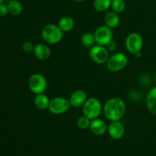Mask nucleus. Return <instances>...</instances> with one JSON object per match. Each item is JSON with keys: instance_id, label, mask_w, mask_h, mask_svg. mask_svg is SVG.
Masks as SVG:
<instances>
[{"instance_id": "f257e3e1", "label": "nucleus", "mask_w": 156, "mask_h": 156, "mask_svg": "<svg viewBox=\"0 0 156 156\" xmlns=\"http://www.w3.org/2000/svg\"><path fill=\"white\" fill-rule=\"evenodd\" d=\"M103 113L105 117L111 122L120 121L126 113V104L120 98H111L104 105Z\"/></svg>"}, {"instance_id": "f03ea898", "label": "nucleus", "mask_w": 156, "mask_h": 156, "mask_svg": "<svg viewBox=\"0 0 156 156\" xmlns=\"http://www.w3.org/2000/svg\"><path fill=\"white\" fill-rule=\"evenodd\" d=\"M41 36L44 41L48 44H59L63 38V32L58 24H48L44 26L41 32Z\"/></svg>"}, {"instance_id": "7ed1b4c3", "label": "nucleus", "mask_w": 156, "mask_h": 156, "mask_svg": "<svg viewBox=\"0 0 156 156\" xmlns=\"http://www.w3.org/2000/svg\"><path fill=\"white\" fill-rule=\"evenodd\" d=\"M102 111L103 106L101 101L95 97L88 98L82 106V113L91 120L98 118Z\"/></svg>"}, {"instance_id": "20e7f679", "label": "nucleus", "mask_w": 156, "mask_h": 156, "mask_svg": "<svg viewBox=\"0 0 156 156\" xmlns=\"http://www.w3.org/2000/svg\"><path fill=\"white\" fill-rule=\"evenodd\" d=\"M129 60L125 54L116 53L109 57L106 63L107 68L111 72H118L123 70L128 64Z\"/></svg>"}, {"instance_id": "39448f33", "label": "nucleus", "mask_w": 156, "mask_h": 156, "mask_svg": "<svg viewBox=\"0 0 156 156\" xmlns=\"http://www.w3.org/2000/svg\"><path fill=\"white\" fill-rule=\"evenodd\" d=\"M143 43V37L139 33L133 32L126 37L125 46L129 53L136 55L141 52Z\"/></svg>"}, {"instance_id": "423d86ee", "label": "nucleus", "mask_w": 156, "mask_h": 156, "mask_svg": "<svg viewBox=\"0 0 156 156\" xmlns=\"http://www.w3.org/2000/svg\"><path fill=\"white\" fill-rule=\"evenodd\" d=\"M28 87L30 91L34 94L44 93L47 88V80L44 75L34 73L28 80Z\"/></svg>"}, {"instance_id": "0eeeda50", "label": "nucleus", "mask_w": 156, "mask_h": 156, "mask_svg": "<svg viewBox=\"0 0 156 156\" xmlns=\"http://www.w3.org/2000/svg\"><path fill=\"white\" fill-rule=\"evenodd\" d=\"M70 102L69 99L62 96H56L50 99L48 110L54 115H61L69 110Z\"/></svg>"}, {"instance_id": "6e6552de", "label": "nucleus", "mask_w": 156, "mask_h": 156, "mask_svg": "<svg viewBox=\"0 0 156 156\" xmlns=\"http://www.w3.org/2000/svg\"><path fill=\"white\" fill-rule=\"evenodd\" d=\"M97 44L106 46L108 43L114 40L113 29L107 25H101L96 28L94 33Z\"/></svg>"}, {"instance_id": "1a4fd4ad", "label": "nucleus", "mask_w": 156, "mask_h": 156, "mask_svg": "<svg viewBox=\"0 0 156 156\" xmlns=\"http://www.w3.org/2000/svg\"><path fill=\"white\" fill-rule=\"evenodd\" d=\"M89 56L94 63L98 64H105L109 58V51L105 46L95 44L89 49Z\"/></svg>"}, {"instance_id": "9d476101", "label": "nucleus", "mask_w": 156, "mask_h": 156, "mask_svg": "<svg viewBox=\"0 0 156 156\" xmlns=\"http://www.w3.org/2000/svg\"><path fill=\"white\" fill-rule=\"evenodd\" d=\"M108 132L111 138L115 140L122 139L125 134V127L120 121H114L108 127Z\"/></svg>"}, {"instance_id": "9b49d317", "label": "nucleus", "mask_w": 156, "mask_h": 156, "mask_svg": "<svg viewBox=\"0 0 156 156\" xmlns=\"http://www.w3.org/2000/svg\"><path fill=\"white\" fill-rule=\"evenodd\" d=\"M87 99L88 97H87L86 92L82 90H77L72 93L69 100L71 106L77 108V107L82 106Z\"/></svg>"}, {"instance_id": "f8f14e48", "label": "nucleus", "mask_w": 156, "mask_h": 156, "mask_svg": "<svg viewBox=\"0 0 156 156\" xmlns=\"http://www.w3.org/2000/svg\"><path fill=\"white\" fill-rule=\"evenodd\" d=\"M33 52L35 57L41 61H46L50 58L51 54V50L49 46L43 43H38L35 44Z\"/></svg>"}, {"instance_id": "ddd939ff", "label": "nucleus", "mask_w": 156, "mask_h": 156, "mask_svg": "<svg viewBox=\"0 0 156 156\" xmlns=\"http://www.w3.org/2000/svg\"><path fill=\"white\" fill-rule=\"evenodd\" d=\"M108 127L106 122L103 119L97 118L91 120L89 128L93 134L96 136H102L108 131Z\"/></svg>"}, {"instance_id": "4468645a", "label": "nucleus", "mask_w": 156, "mask_h": 156, "mask_svg": "<svg viewBox=\"0 0 156 156\" xmlns=\"http://www.w3.org/2000/svg\"><path fill=\"white\" fill-rule=\"evenodd\" d=\"M146 106L149 113L156 116V86L149 90L146 96Z\"/></svg>"}, {"instance_id": "2eb2a0df", "label": "nucleus", "mask_w": 156, "mask_h": 156, "mask_svg": "<svg viewBox=\"0 0 156 156\" xmlns=\"http://www.w3.org/2000/svg\"><path fill=\"white\" fill-rule=\"evenodd\" d=\"M120 18L118 13L111 11L107 12L105 16V25L108 26L111 28L114 29L117 28L120 24Z\"/></svg>"}, {"instance_id": "dca6fc26", "label": "nucleus", "mask_w": 156, "mask_h": 156, "mask_svg": "<svg viewBox=\"0 0 156 156\" xmlns=\"http://www.w3.org/2000/svg\"><path fill=\"white\" fill-rule=\"evenodd\" d=\"M35 106L41 110H45L49 108L50 99H49L48 96L44 93H41V94H37L36 96L34 99Z\"/></svg>"}, {"instance_id": "f3484780", "label": "nucleus", "mask_w": 156, "mask_h": 156, "mask_svg": "<svg viewBox=\"0 0 156 156\" xmlns=\"http://www.w3.org/2000/svg\"><path fill=\"white\" fill-rule=\"evenodd\" d=\"M58 26L63 32H69L75 26V21L73 18L69 16H64L59 19Z\"/></svg>"}, {"instance_id": "a211bd4d", "label": "nucleus", "mask_w": 156, "mask_h": 156, "mask_svg": "<svg viewBox=\"0 0 156 156\" xmlns=\"http://www.w3.org/2000/svg\"><path fill=\"white\" fill-rule=\"evenodd\" d=\"M9 12L12 15H19L23 11V6L18 0H11L7 3Z\"/></svg>"}, {"instance_id": "6ab92c4d", "label": "nucleus", "mask_w": 156, "mask_h": 156, "mask_svg": "<svg viewBox=\"0 0 156 156\" xmlns=\"http://www.w3.org/2000/svg\"><path fill=\"white\" fill-rule=\"evenodd\" d=\"M81 43L85 47L91 49V47L95 45L96 43L94 34L90 33V32H86V33L83 34L81 37Z\"/></svg>"}, {"instance_id": "aec40b11", "label": "nucleus", "mask_w": 156, "mask_h": 156, "mask_svg": "<svg viewBox=\"0 0 156 156\" xmlns=\"http://www.w3.org/2000/svg\"><path fill=\"white\" fill-rule=\"evenodd\" d=\"M112 0H94L93 7L97 12H103L111 7Z\"/></svg>"}, {"instance_id": "412c9836", "label": "nucleus", "mask_w": 156, "mask_h": 156, "mask_svg": "<svg viewBox=\"0 0 156 156\" xmlns=\"http://www.w3.org/2000/svg\"><path fill=\"white\" fill-rule=\"evenodd\" d=\"M126 3L124 0H112L111 2V9L112 11L120 14L125 10Z\"/></svg>"}, {"instance_id": "4be33fe9", "label": "nucleus", "mask_w": 156, "mask_h": 156, "mask_svg": "<svg viewBox=\"0 0 156 156\" xmlns=\"http://www.w3.org/2000/svg\"><path fill=\"white\" fill-rule=\"evenodd\" d=\"M91 120L85 116H82L77 119V126L79 127L80 129L85 130L90 128V125H91Z\"/></svg>"}, {"instance_id": "5701e85b", "label": "nucleus", "mask_w": 156, "mask_h": 156, "mask_svg": "<svg viewBox=\"0 0 156 156\" xmlns=\"http://www.w3.org/2000/svg\"><path fill=\"white\" fill-rule=\"evenodd\" d=\"M34 48V44L32 42H30V41H25V42L22 44V49L25 53L33 52Z\"/></svg>"}, {"instance_id": "b1692460", "label": "nucleus", "mask_w": 156, "mask_h": 156, "mask_svg": "<svg viewBox=\"0 0 156 156\" xmlns=\"http://www.w3.org/2000/svg\"><path fill=\"white\" fill-rule=\"evenodd\" d=\"M9 13V9H8L7 4L0 5V16H5Z\"/></svg>"}, {"instance_id": "393cba45", "label": "nucleus", "mask_w": 156, "mask_h": 156, "mask_svg": "<svg viewBox=\"0 0 156 156\" xmlns=\"http://www.w3.org/2000/svg\"><path fill=\"white\" fill-rule=\"evenodd\" d=\"M117 43L115 42V41L113 40V41H111V42L108 43V44H107L106 46H105V47H106L107 49L108 50V51L109 52H111V51H114V50L117 49Z\"/></svg>"}, {"instance_id": "a878e982", "label": "nucleus", "mask_w": 156, "mask_h": 156, "mask_svg": "<svg viewBox=\"0 0 156 156\" xmlns=\"http://www.w3.org/2000/svg\"><path fill=\"white\" fill-rule=\"evenodd\" d=\"M74 2H82L85 1V0H73Z\"/></svg>"}, {"instance_id": "bb28decb", "label": "nucleus", "mask_w": 156, "mask_h": 156, "mask_svg": "<svg viewBox=\"0 0 156 156\" xmlns=\"http://www.w3.org/2000/svg\"><path fill=\"white\" fill-rule=\"evenodd\" d=\"M3 1H4V0H0V5L2 4V3H3Z\"/></svg>"}, {"instance_id": "cd10ccee", "label": "nucleus", "mask_w": 156, "mask_h": 156, "mask_svg": "<svg viewBox=\"0 0 156 156\" xmlns=\"http://www.w3.org/2000/svg\"><path fill=\"white\" fill-rule=\"evenodd\" d=\"M5 1H7V2H9V1H11V0H5Z\"/></svg>"}, {"instance_id": "c85d7f7f", "label": "nucleus", "mask_w": 156, "mask_h": 156, "mask_svg": "<svg viewBox=\"0 0 156 156\" xmlns=\"http://www.w3.org/2000/svg\"><path fill=\"white\" fill-rule=\"evenodd\" d=\"M155 83H156V75H155Z\"/></svg>"}]
</instances>
